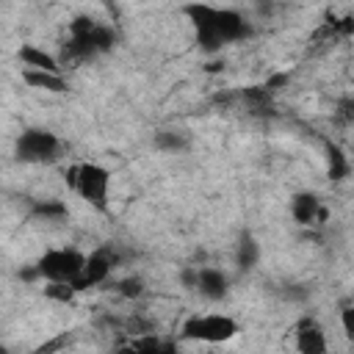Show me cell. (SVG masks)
Segmentation results:
<instances>
[{
  "mask_svg": "<svg viewBox=\"0 0 354 354\" xmlns=\"http://www.w3.org/2000/svg\"><path fill=\"white\" fill-rule=\"evenodd\" d=\"M185 14L194 25L196 44L205 53H216L224 44L241 41L252 33L249 22L235 8H216V6H185Z\"/></svg>",
  "mask_w": 354,
  "mask_h": 354,
  "instance_id": "obj_1",
  "label": "cell"
},
{
  "mask_svg": "<svg viewBox=\"0 0 354 354\" xmlns=\"http://www.w3.org/2000/svg\"><path fill=\"white\" fill-rule=\"evenodd\" d=\"M116 41L111 25L97 22L91 17H75L69 22V36L61 47V64H80L100 53H108Z\"/></svg>",
  "mask_w": 354,
  "mask_h": 354,
  "instance_id": "obj_2",
  "label": "cell"
},
{
  "mask_svg": "<svg viewBox=\"0 0 354 354\" xmlns=\"http://www.w3.org/2000/svg\"><path fill=\"white\" fill-rule=\"evenodd\" d=\"M66 183L69 188L86 199L94 210L105 213L108 210V191H111V171L100 163H75L66 169Z\"/></svg>",
  "mask_w": 354,
  "mask_h": 354,
  "instance_id": "obj_3",
  "label": "cell"
},
{
  "mask_svg": "<svg viewBox=\"0 0 354 354\" xmlns=\"http://www.w3.org/2000/svg\"><path fill=\"white\" fill-rule=\"evenodd\" d=\"M180 335L185 340H199V343H227L238 335V324L224 313H202V315L196 313L183 324Z\"/></svg>",
  "mask_w": 354,
  "mask_h": 354,
  "instance_id": "obj_4",
  "label": "cell"
},
{
  "mask_svg": "<svg viewBox=\"0 0 354 354\" xmlns=\"http://www.w3.org/2000/svg\"><path fill=\"white\" fill-rule=\"evenodd\" d=\"M86 263V254H80L77 249H47L39 260H36V274L44 277L47 282H75L80 268Z\"/></svg>",
  "mask_w": 354,
  "mask_h": 354,
  "instance_id": "obj_5",
  "label": "cell"
},
{
  "mask_svg": "<svg viewBox=\"0 0 354 354\" xmlns=\"http://www.w3.org/2000/svg\"><path fill=\"white\" fill-rule=\"evenodd\" d=\"M17 158L22 163H53L58 160L61 152V141L55 133L44 130V127H28L19 138H17Z\"/></svg>",
  "mask_w": 354,
  "mask_h": 354,
  "instance_id": "obj_6",
  "label": "cell"
},
{
  "mask_svg": "<svg viewBox=\"0 0 354 354\" xmlns=\"http://www.w3.org/2000/svg\"><path fill=\"white\" fill-rule=\"evenodd\" d=\"M116 263H119V254H116L113 249H97V252H91V254L86 257V263H83L77 279L72 282L75 290L80 293V290H88V288L105 282V279L111 277V271L116 268Z\"/></svg>",
  "mask_w": 354,
  "mask_h": 354,
  "instance_id": "obj_7",
  "label": "cell"
},
{
  "mask_svg": "<svg viewBox=\"0 0 354 354\" xmlns=\"http://www.w3.org/2000/svg\"><path fill=\"white\" fill-rule=\"evenodd\" d=\"M293 346L299 354H329V346H326V332L324 326L318 324V318L313 315H301L296 324H293Z\"/></svg>",
  "mask_w": 354,
  "mask_h": 354,
  "instance_id": "obj_8",
  "label": "cell"
},
{
  "mask_svg": "<svg viewBox=\"0 0 354 354\" xmlns=\"http://www.w3.org/2000/svg\"><path fill=\"white\" fill-rule=\"evenodd\" d=\"M183 282H185L188 288H194L199 296L210 299V301H218V299H224V296H227V288H230L227 277H224L218 268H210V266L185 271V274H183Z\"/></svg>",
  "mask_w": 354,
  "mask_h": 354,
  "instance_id": "obj_9",
  "label": "cell"
},
{
  "mask_svg": "<svg viewBox=\"0 0 354 354\" xmlns=\"http://www.w3.org/2000/svg\"><path fill=\"white\" fill-rule=\"evenodd\" d=\"M290 216H293V221L301 224V227H321V224L326 221L329 210L324 207V202H321L315 194L299 191V194L290 196Z\"/></svg>",
  "mask_w": 354,
  "mask_h": 354,
  "instance_id": "obj_10",
  "label": "cell"
},
{
  "mask_svg": "<svg viewBox=\"0 0 354 354\" xmlns=\"http://www.w3.org/2000/svg\"><path fill=\"white\" fill-rule=\"evenodd\" d=\"M116 354H177V346L158 335H138L127 346H122Z\"/></svg>",
  "mask_w": 354,
  "mask_h": 354,
  "instance_id": "obj_11",
  "label": "cell"
},
{
  "mask_svg": "<svg viewBox=\"0 0 354 354\" xmlns=\"http://www.w3.org/2000/svg\"><path fill=\"white\" fill-rule=\"evenodd\" d=\"M17 55L22 61V69H39V72H58L61 75V58L39 50L36 44H22Z\"/></svg>",
  "mask_w": 354,
  "mask_h": 354,
  "instance_id": "obj_12",
  "label": "cell"
},
{
  "mask_svg": "<svg viewBox=\"0 0 354 354\" xmlns=\"http://www.w3.org/2000/svg\"><path fill=\"white\" fill-rule=\"evenodd\" d=\"M22 80L30 86V88H39V91H53V94H64L69 86L66 80L58 75V72H39V69H22Z\"/></svg>",
  "mask_w": 354,
  "mask_h": 354,
  "instance_id": "obj_13",
  "label": "cell"
},
{
  "mask_svg": "<svg viewBox=\"0 0 354 354\" xmlns=\"http://www.w3.org/2000/svg\"><path fill=\"white\" fill-rule=\"evenodd\" d=\"M351 166H354L351 155H346L337 144L326 141V174H329V180H346Z\"/></svg>",
  "mask_w": 354,
  "mask_h": 354,
  "instance_id": "obj_14",
  "label": "cell"
},
{
  "mask_svg": "<svg viewBox=\"0 0 354 354\" xmlns=\"http://www.w3.org/2000/svg\"><path fill=\"white\" fill-rule=\"evenodd\" d=\"M241 100L246 105L249 113L254 116H263V113H271V88L266 86H249L241 91Z\"/></svg>",
  "mask_w": 354,
  "mask_h": 354,
  "instance_id": "obj_15",
  "label": "cell"
},
{
  "mask_svg": "<svg viewBox=\"0 0 354 354\" xmlns=\"http://www.w3.org/2000/svg\"><path fill=\"white\" fill-rule=\"evenodd\" d=\"M257 257H260L257 241H254L252 235H241V241H238V246H235V263H238V268H243V271L254 268Z\"/></svg>",
  "mask_w": 354,
  "mask_h": 354,
  "instance_id": "obj_16",
  "label": "cell"
},
{
  "mask_svg": "<svg viewBox=\"0 0 354 354\" xmlns=\"http://www.w3.org/2000/svg\"><path fill=\"white\" fill-rule=\"evenodd\" d=\"M33 218L64 221L66 218V205H61V202H36L33 205Z\"/></svg>",
  "mask_w": 354,
  "mask_h": 354,
  "instance_id": "obj_17",
  "label": "cell"
},
{
  "mask_svg": "<svg viewBox=\"0 0 354 354\" xmlns=\"http://www.w3.org/2000/svg\"><path fill=\"white\" fill-rule=\"evenodd\" d=\"M332 122H335L337 127H351V124H354V97H340V100L335 102Z\"/></svg>",
  "mask_w": 354,
  "mask_h": 354,
  "instance_id": "obj_18",
  "label": "cell"
},
{
  "mask_svg": "<svg viewBox=\"0 0 354 354\" xmlns=\"http://www.w3.org/2000/svg\"><path fill=\"white\" fill-rule=\"evenodd\" d=\"M44 293H47V299H55V301H72V296L77 293L75 290V285H69V282H47V288H44Z\"/></svg>",
  "mask_w": 354,
  "mask_h": 354,
  "instance_id": "obj_19",
  "label": "cell"
},
{
  "mask_svg": "<svg viewBox=\"0 0 354 354\" xmlns=\"http://www.w3.org/2000/svg\"><path fill=\"white\" fill-rule=\"evenodd\" d=\"M116 293L124 299H138L144 293V282L138 277H124L122 282H116Z\"/></svg>",
  "mask_w": 354,
  "mask_h": 354,
  "instance_id": "obj_20",
  "label": "cell"
},
{
  "mask_svg": "<svg viewBox=\"0 0 354 354\" xmlns=\"http://www.w3.org/2000/svg\"><path fill=\"white\" fill-rule=\"evenodd\" d=\"M155 144H158L160 149H180L185 141H183V136L174 133V130H160V133L155 136Z\"/></svg>",
  "mask_w": 354,
  "mask_h": 354,
  "instance_id": "obj_21",
  "label": "cell"
},
{
  "mask_svg": "<svg viewBox=\"0 0 354 354\" xmlns=\"http://www.w3.org/2000/svg\"><path fill=\"white\" fill-rule=\"evenodd\" d=\"M340 326L348 337H354V304H340Z\"/></svg>",
  "mask_w": 354,
  "mask_h": 354,
  "instance_id": "obj_22",
  "label": "cell"
},
{
  "mask_svg": "<svg viewBox=\"0 0 354 354\" xmlns=\"http://www.w3.org/2000/svg\"><path fill=\"white\" fill-rule=\"evenodd\" d=\"M351 163H354V147H351Z\"/></svg>",
  "mask_w": 354,
  "mask_h": 354,
  "instance_id": "obj_23",
  "label": "cell"
}]
</instances>
